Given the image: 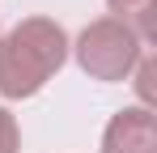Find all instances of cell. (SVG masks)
Listing matches in <instances>:
<instances>
[{"label":"cell","instance_id":"1","mask_svg":"<svg viewBox=\"0 0 157 153\" xmlns=\"http://www.w3.org/2000/svg\"><path fill=\"white\" fill-rule=\"evenodd\" d=\"M68 34L51 17H26L0 38V94L4 98H34L68 60Z\"/></svg>","mask_w":157,"mask_h":153},{"label":"cell","instance_id":"2","mask_svg":"<svg viewBox=\"0 0 157 153\" xmlns=\"http://www.w3.org/2000/svg\"><path fill=\"white\" fill-rule=\"evenodd\" d=\"M72 51H77V64L85 76H94V81H128L132 68L144 55V43L128 22L98 17V22H89L81 30Z\"/></svg>","mask_w":157,"mask_h":153},{"label":"cell","instance_id":"3","mask_svg":"<svg viewBox=\"0 0 157 153\" xmlns=\"http://www.w3.org/2000/svg\"><path fill=\"white\" fill-rule=\"evenodd\" d=\"M102 153H157V115L149 106H128L110 115L102 132Z\"/></svg>","mask_w":157,"mask_h":153},{"label":"cell","instance_id":"4","mask_svg":"<svg viewBox=\"0 0 157 153\" xmlns=\"http://www.w3.org/2000/svg\"><path fill=\"white\" fill-rule=\"evenodd\" d=\"M106 9H110L115 22H128L140 34V43L153 38V9H157V0H106Z\"/></svg>","mask_w":157,"mask_h":153},{"label":"cell","instance_id":"5","mask_svg":"<svg viewBox=\"0 0 157 153\" xmlns=\"http://www.w3.org/2000/svg\"><path fill=\"white\" fill-rule=\"evenodd\" d=\"M0 153H21V132H17V115L9 106H0Z\"/></svg>","mask_w":157,"mask_h":153},{"label":"cell","instance_id":"6","mask_svg":"<svg viewBox=\"0 0 157 153\" xmlns=\"http://www.w3.org/2000/svg\"><path fill=\"white\" fill-rule=\"evenodd\" d=\"M140 98H144V106L153 102V60L149 55H140Z\"/></svg>","mask_w":157,"mask_h":153}]
</instances>
